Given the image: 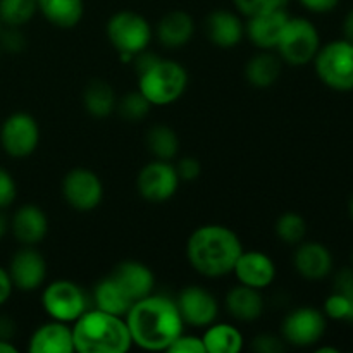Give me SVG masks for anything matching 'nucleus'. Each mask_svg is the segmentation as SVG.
I'll return each mask as SVG.
<instances>
[{
    "mask_svg": "<svg viewBox=\"0 0 353 353\" xmlns=\"http://www.w3.org/2000/svg\"><path fill=\"white\" fill-rule=\"evenodd\" d=\"M283 61L272 52H259L245 65V78L255 88H269L281 74Z\"/></svg>",
    "mask_w": 353,
    "mask_h": 353,
    "instance_id": "393cba45",
    "label": "nucleus"
},
{
    "mask_svg": "<svg viewBox=\"0 0 353 353\" xmlns=\"http://www.w3.org/2000/svg\"><path fill=\"white\" fill-rule=\"evenodd\" d=\"M7 271L14 288L21 292H34L47 278V262L40 252L23 245V248L12 255Z\"/></svg>",
    "mask_w": 353,
    "mask_h": 353,
    "instance_id": "4468645a",
    "label": "nucleus"
},
{
    "mask_svg": "<svg viewBox=\"0 0 353 353\" xmlns=\"http://www.w3.org/2000/svg\"><path fill=\"white\" fill-rule=\"evenodd\" d=\"M321 48V37L312 21L290 16L276 50L283 62L290 65H305L314 61Z\"/></svg>",
    "mask_w": 353,
    "mask_h": 353,
    "instance_id": "423d86ee",
    "label": "nucleus"
},
{
    "mask_svg": "<svg viewBox=\"0 0 353 353\" xmlns=\"http://www.w3.org/2000/svg\"><path fill=\"white\" fill-rule=\"evenodd\" d=\"M179 176L169 161H152L141 168L137 178V188L141 199L150 203H164L176 195Z\"/></svg>",
    "mask_w": 353,
    "mask_h": 353,
    "instance_id": "9b49d317",
    "label": "nucleus"
},
{
    "mask_svg": "<svg viewBox=\"0 0 353 353\" xmlns=\"http://www.w3.org/2000/svg\"><path fill=\"white\" fill-rule=\"evenodd\" d=\"M37 10V0H0V21L7 28L24 26L33 19Z\"/></svg>",
    "mask_w": 353,
    "mask_h": 353,
    "instance_id": "c756f323",
    "label": "nucleus"
},
{
    "mask_svg": "<svg viewBox=\"0 0 353 353\" xmlns=\"http://www.w3.org/2000/svg\"><path fill=\"white\" fill-rule=\"evenodd\" d=\"M333 292L347 296V299H350L353 302V268H345L336 272V276H334Z\"/></svg>",
    "mask_w": 353,
    "mask_h": 353,
    "instance_id": "ea45409f",
    "label": "nucleus"
},
{
    "mask_svg": "<svg viewBox=\"0 0 353 353\" xmlns=\"http://www.w3.org/2000/svg\"><path fill=\"white\" fill-rule=\"evenodd\" d=\"M150 107L152 103L145 99V95L140 90H137V92H128L116 103V109L119 112V116L124 121H130V123H138V121L145 119V116L150 112Z\"/></svg>",
    "mask_w": 353,
    "mask_h": 353,
    "instance_id": "2f4dec72",
    "label": "nucleus"
},
{
    "mask_svg": "<svg viewBox=\"0 0 353 353\" xmlns=\"http://www.w3.org/2000/svg\"><path fill=\"white\" fill-rule=\"evenodd\" d=\"M168 352L171 353H207L203 340L199 336H193V334H179L174 341L171 343V347L168 348Z\"/></svg>",
    "mask_w": 353,
    "mask_h": 353,
    "instance_id": "f704fd0d",
    "label": "nucleus"
},
{
    "mask_svg": "<svg viewBox=\"0 0 353 353\" xmlns=\"http://www.w3.org/2000/svg\"><path fill=\"white\" fill-rule=\"evenodd\" d=\"M343 37H345V40H348L350 43H353V9H350V12L345 16Z\"/></svg>",
    "mask_w": 353,
    "mask_h": 353,
    "instance_id": "c03bdc74",
    "label": "nucleus"
},
{
    "mask_svg": "<svg viewBox=\"0 0 353 353\" xmlns=\"http://www.w3.org/2000/svg\"><path fill=\"white\" fill-rule=\"evenodd\" d=\"M352 268H353V254H352Z\"/></svg>",
    "mask_w": 353,
    "mask_h": 353,
    "instance_id": "3c124183",
    "label": "nucleus"
},
{
    "mask_svg": "<svg viewBox=\"0 0 353 353\" xmlns=\"http://www.w3.org/2000/svg\"><path fill=\"white\" fill-rule=\"evenodd\" d=\"M40 143V126L28 112H14L0 126V145L9 157L24 159Z\"/></svg>",
    "mask_w": 353,
    "mask_h": 353,
    "instance_id": "1a4fd4ad",
    "label": "nucleus"
},
{
    "mask_svg": "<svg viewBox=\"0 0 353 353\" xmlns=\"http://www.w3.org/2000/svg\"><path fill=\"white\" fill-rule=\"evenodd\" d=\"M185 324L193 327H207L219 316L217 299L202 286H186L174 300Z\"/></svg>",
    "mask_w": 353,
    "mask_h": 353,
    "instance_id": "ddd939ff",
    "label": "nucleus"
},
{
    "mask_svg": "<svg viewBox=\"0 0 353 353\" xmlns=\"http://www.w3.org/2000/svg\"><path fill=\"white\" fill-rule=\"evenodd\" d=\"M193 33H195V21L192 14L181 9L165 12L155 28V37L165 48L185 47L193 38Z\"/></svg>",
    "mask_w": 353,
    "mask_h": 353,
    "instance_id": "4be33fe9",
    "label": "nucleus"
},
{
    "mask_svg": "<svg viewBox=\"0 0 353 353\" xmlns=\"http://www.w3.org/2000/svg\"><path fill=\"white\" fill-rule=\"evenodd\" d=\"M114 279L119 283L121 288L124 290L128 296L133 302L145 299L154 292L155 286V276L148 265L141 264L137 261H124L114 268L110 272Z\"/></svg>",
    "mask_w": 353,
    "mask_h": 353,
    "instance_id": "412c9836",
    "label": "nucleus"
},
{
    "mask_svg": "<svg viewBox=\"0 0 353 353\" xmlns=\"http://www.w3.org/2000/svg\"><path fill=\"white\" fill-rule=\"evenodd\" d=\"M324 316L334 321H347L353 316V302L347 296L333 292L324 302Z\"/></svg>",
    "mask_w": 353,
    "mask_h": 353,
    "instance_id": "473e14b6",
    "label": "nucleus"
},
{
    "mask_svg": "<svg viewBox=\"0 0 353 353\" xmlns=\"http://www.w3.org/2000/svg\"><path fill=\"white\" fill-rule=\"evenodd\" d=\"M205 34L210 43L221 48H233L243 40L245 24L236 12L214 9L205 17Z\"/></svg>",
    "mask_w": 353,
    "mask_h": 353,
    "instance_id": "a211bd4d",
    "label": "nucleus"
},
{
    "mask_svg": "<svg viewBox=\"0 0 353 353\" xmlns=\"http://www.w3.org/2000/svg\"><path fill=\"white\" fill-rule=\"evenodd\" d=\"M7 228H9V226H7V219L2 216V214H0V240H2V238L6 236Z\"/></svg>",
    "mask_w": 353,
    "mask_h": 353,
    "instance_id": "49530a36",
    "label": "nucleus"
},
{
    "mask_svg": "<svg viewBox=\"0 0 353 353\" xmlns=\"http://www.w3.org/2000/svg\"><path fill=\"white\" fill-rule=\"evenodd\" d=\"M12 290H14V285L12 281H10L9 271L0 268V307H2L3 303H7V300H9L10 295H12Z\"/></svg>",
    "mask_w": 353,
    "mask_h": 353,
    "instance_id": "79ce46f5",
    "label": "nucleus"
},
{
    "mask_svg": "<svg viewBox=\"0 0 353 353\" xmlns=\"http://www.w3.org/2000/svg\"><path fill=\"white\" fill-rule=\"evenodd\" d=\"M41 307L50 319L69 324L88 310V299L76 283L69 279H55L45 286L41 293Z\"/></svg>",
    "mask_w": 353,
    "mask_h": 353,
    "instance_id": "6e6552de",
    "label": "nucleus"
},
{
    "mask_svg": "<svg viewBox=\"0 0 353 353\" xmlns=\"http://www.w3.org/2000/svg\"><path fill=\"white\" fill-rule=\"evenodd\" d=\"M37 2L41 16L62 30L78 26L85 14V0H37Z\"/></svg>",
    "mask_w": 353,
    "mask_h": 353,
    "instance_id": "b1692460",
    "label": "nucleus"
},
{
    "mask_svg": "<svg viewBox=\"0 0 353 353\" xmlns=\"http://www.w3.org/2000/svg\"><path fill=\"white\" fill-rule=\"evenodd\" d=\"M105 33L110 45L119 54L137 55L152 41L150 23L134 10H119L112 14L107 21Z\"/></svg>",
    "mask_w": 353,
    "mask_h": 353,
    "instance_id": "0eeeda50",
    "label": "nucleus"
},
{
    "mask_svg": "<svg viewBox=\"0 0 353 353\" xmlns=\"http://www.w3.org/2000/svg\"><path fill=\"white\" fill-rule=\"evenodd\" d=\"M243 247L236 233L221 224L196 228L186 241L190 265L205 278H223L233 272Z\"/></svg>",
    "mask_w": 353,
    "mask_h": 353,
    "instance_id": "f03ea898",
    "label": "nucleus"
},
{
    "mask_svg": "<svg viewBox=\"0 0 353 353\" xmlns=\"http://www.w3.org/2000/svg\"><path fill=\"white\" fill-rule=\"evenodd\" d=\"M224 303H226L228 314L241 323L257 321L264 312V299L261 295V290L250 288L241 283L226 293Z\"/></svg>",
    "mask_w": 353,
    "mask_h": 353,
    "instance_id": "5701e85b",
    "label": "nucleus"
},
{
    "mask_svg": "<svg viewBox=\"0 0 353 353\" xmlns=\"http://www.w3.org/2000/svg\"><path fill=\"white\" fill-rule=\"evenodd\" d=\"M10 231L21 245L34 247L43 240L48 231L47 214L33 203L21 205L10 221Z\"/></svg>",
    "mask_w": 353,
    "mask_h": 353,
    "instance_id": "aec40b11",
    "label": "nucleus"
},
{
    "mask_svg": "<svg viewBox=\"0 0 353 353\" xmlns=\"http://www.w3.org/2000/svg\"><path fill=\"white\" fill-rule=\"evenodd\" d=\"M316 352L317 353H338L340 350L334 347H319V348H316Z\"/></svg>",
    "mask_w": 353,
    "mask_h": 353,
    "instance_id": "de8ad7c7",
    "label": "nucleus"
},
{
    "mask_svg": "<svg viewBox=\"0 0 353 353\" xmlns=\"http://www.w3.org/2000/svg\"><path fill=\"white\" fill-rule=\"evenodd\" d=\"M2 31H3V24H2V21H0V34H2Z\"/></svg>",
    "mask_w": 353,
    "mask_h": 353,
    "instance_id": "8fccbe9b",
    "label": "nucleus"
},
{
    "mask_svg": "<svg viewBox=\"0 0 353 353\" xmlns=\"http://www.w3.org/2000/svg\"><path fill=\"white\" fill-rule=\"evenodd\" d=\"M233 272L241 285H247L255 290H264L274 281L276 264L264 252L248 250L241 252Z\"/></svg>",
    "mask_w": 353,
    "mask_h": 353,
    "instance_id": "dca6fc26",
    "label": "nucleus"
},
{
    "mask_svg": "<svg viewBox=\"0 0 353 353\" xmlns=\"http://www.w3.org/2000/svg\"><path fill=\"white\" fill-rule=\"evenodd\" d=\"M116 103L117 97L114 88L100 78L92 79L83 92V105L86 112L97 119L110 116L116 110Z\"/></svg>",
    "mask_w": 353,
    "mask_h": 353,
    "instance_id": "bb28decb",
    "label": "nucleus"
},
{
    "mask_svg": "<svg viewBox=\"0 0 353 353\" xmlns=\"http://www.w3.org/2000/svg\"><path fill=\"white\" fill-rule=\"evenodd\" d=\"M28 350L31 353H72L74 352L72 326L54 319L41 324L31 334Z\"/></svg>",
    "mask_w": 353,
    "mask_h": 353,
    "instance_id": "6ab92c4d",
    "label": "nucleus"
},
{
    "mask_svg": "<svg viewBox=\"0 0 353 353\" xmlns=\"http://www.w3.org/2000/svg\"><path fill=\"white\" fill-rule=\"evenodd\" d=\"M124 321L133 345L150 352L168 350L185 326L174 300L152 293L137 300L126 312Z\"/></svg>",
    "mask_w": 353,
    "mask_h": 353,
    "instance_id": "f257e3e1",
    "label": "nucleus"
},
{
    "mask_svg": "<svg viewBox=\"0 0 353 353\" xmlns=\"http://www.w3.org/2000/svg\"><path fill=\"white\" fill-rule=\"evenodd\" d=\"M62 196L74 210L88 212L103 199V185L97 172L86 168L71 169L62 179Z\"/></svg>",
    "mask_w": 353,
    "mask_h": 353,
    "instance_id": "f8f14e48",
    "label": "nucleus"
},
{
    "mask_svg": "<svg viewBox=\"0 0 353 353\" xmlns=\"http://www.w3.org/2000/svg\"><path fill=\"white\" fill-rule=\"evenodd\" d=\"M0 353H17V347L9 340H0Z\"/></svg>",
    "mask_w": 353,
    "mask_h": 353,
    "instance_id": "a18cd8bd",
    "label": "nucleus"
},
{
    "mask_svg": "<svg viewBox=\"0 0 353 353\" xmlns=\"http://www.w3.org/2000/svg\"><path fill=\"white\" fill-rule=\"evenodd\" d=\"M17 196V186L12 174L7 169L0 168V210L14 203Z\"/></svg>",
    "mask_w": 353,
    "mask_h": 353,
    "instance_id": "c9c22d12",
    "label": "nucleus"
},
{
    "mask_svg": "<svg viewBox=\"0 0 353 353\" xmlns=\"http://www.w3.org/2000/svg\"><path fill=\"white\" fill-rule=\"evenodd\" d=\"M207 353H238L243 348V334L226 323H212L202 336Z\"/></svg>",
    "mask_w": 353,
    "mask_h": 353,
    "instance_id": "cd10ccee",
    "label": "nucleus"
},
{
    "mask_svg": "<svg viewBox=\"0 0 353 353\" xmlns=\"http://www.w3.org/2000/svg\"><path fill=\"white\" fill-rule=\"evenodd\" d=\"M276 234L283 243L299 245L307 234V223L299 212H285L276 223Z\"/></svg>",
    "mask_w": 353,
    "mask_h": 353,
    "instance_id": "7c9ffc66",
    "label": "nucleus"
},
{
    "mask_svg": "<svg viewBox=\"0 0 353 353\" xmlns=\"http://www.w3.org/2000/svg\"><path fill=\"white\" fill-rule=\"evenodd\" d=\"M317 78L334 92L353 90V43L334 40L319 48L314 57Z\"/></svg>",
    "mask_w": 353,
    "mask_h": 353,
    "instance_id": "39448f33",
    "label": "nucleus"
},
{
    "mask_svg": "<svg viewBox=\"0 0 353 353\" xmlns=\"http://www.w3.org/2000/svg\"><path fill=\"white\" fill-rule=\"evenodd\" d=\"M252 350L259 353H281L286 350V343L283 338L274 334H259L252 340Z\"/></svg>",
    "mask_w": 353,
    "mask_h": 353,
    "instance_id": "e433bc0d",
    "label": "nucleus"
},
{
    "mask_svg": "<svg viewBox=\"0 0 353 353\" xmlns=\"http://www.w3.org/2000/svg\"><path fill=\"white\" fill-rule=\"evenodd\" d=\"M233 2L238 12L247 19L257 14L269 12V10L285 9L288 6V0H233Z\"/></svg>",
    "mask_w": 353,
    "mask_h": 353,
    "instance_id": "72a5a7b5",
    "label": "nucleus"
},
{
    "mask_svg": "<svg viewBox=\"0 0 353 353\" xmlns=\"http://www.w3.org/2000/svg\"><path fill=\"white\" fill-rule=\"evenodd\" d=\"M188 72L178 61L159 59L147 71L138 74V90L152 105H169L185 93Z\"/></svg>",
    "mask_w": 353,
    "mask_h": 353,
    "instance_id": "20e7f679",
    "label": "nucleus"
},
{
    "mask_svg": "<svg viewBox=\"0 0 353 353\" xmlns=\"http://www.w3.org/2000/svg\"><path fill=\"white\" fill-rule=\"evenodd\" d=\"M14 333H16V326L9 317L0 316V340H12Z\"/></svg>",
    "mask_w": 353,
    "mask_h": 353,
    "instance_id": "37998d69",
    "label": "nucleus"
},
{
    "mask_svg": "<svg viewBox=\"0 0 353 353\" xmlns=\"http://www.w3.org/2000/svg\"><path fill=\"white\" fill-rule=\"evenodd\" d=\"M348 210H350V217H352V221H353V196L350 199V205H348Z\"/></svg>",
    "mask_w": 353,
    "mask_h": 353,
    "instance_id": "09e8293b",
    "label": "nucleus"
},
{
    "mask_svg": "<svg viewBox=\"0 0 353 353\" xmlns=\"http://www.w3.org/2000/svg\"><path fill=\"white\" fill-rule=\"evenodd\" d=\"M290 19V14L285 9L269 10V12L257 14L247 19L245 24V33L248 40L261 50H272L278 45L279 37L285 30L286 23Z\"/></svg>",
    "mask_w": 353,
    "mask_h": 353,
    "instance_id": "2eb2a0df",
    "label": "nucleus"
},
{
    "mask_svg": "<svg viewBox=\"0 0 353 353\" xmlns=\"http://www.w3.org/2000/svg\"><path fill=\"white\" fill-rule=\"evenodd\" d=\"M352 321H353V316H352Z\"/></svg>",
    "mask_w": 353,
    "mask_h": 353,
    "instance_id": "603ef678",
    "label": "nucleus"
},
{
    "mask_svg": "<svg viewBox=\"0 0 353 353\" xmlns=\"http://www.w3.org/2000/svg\"><path fill=\"white\" fill-rule=\"evenodd\" d=\"M326 316L314 307H300L283 319L281 338L293 347H314L326 333Z\"/></svg>",
    "mask_w": 353,
    "mask_h": 353,
    "instance_id": "9d476101",
    "label": "nucleus"
},
{
    "mask_svg": "<svg viewBox=\"0 0 353 353\" xmlns=\"http://www.w3.org/2000/svg\"><path fill=\"white\" fill-rule=\"evenodd\" d=\"M148 152L157 161H172L179 152V138L172 128L165 124H154L145 134Z\"/></svg>",
    "mask_w": 353,
    "mask_h": 353,
    "instance_id": "c85d7f7f",
    "label": "nucleus"
},
{
    "mask_svg": "<svg viewBox=\"0 0 353 353\" xmlns=\"http://www.w3.org/2000/svg\"><path fill=\"white\" fill-rule=\"evenodd\" d=\"M174 168L179 179H183V181H193V179L199 178L200 172H202V164H200L199 159L195 157H183Z\"/></svg>",
    "mask_w": 353,
    "mask_h": 353,
    "instance_id": "58836bf2",
    "label": "nucleus"
},
{
    "mask_svg": "<svg viewBox=\"0 0 353 353\" xmlns=\"http://www.w3.org/2000/svg\"><path fill=\"white\" fill-rule=\"evenodd\" d=\"M74 352L79 353H126L133 347L124 317L88 309L72 323Z\"/></svg>",
    "mask_w": 353,
    "mask_h": 353,
    "instance_id": "7ed1b4c3",
    "label": "nucleus"
},
{
    "mask_svg": "<svg viewBox=\"0 0 353 353\" xmlns=\"http://www.w3.org/2000/svg\"><path fill=\"white\" fill-rule=\"evenodd\" d=\"M93 302H95L97 309L121 317L126 316L130 307L134 303L112 276H107L97 283L93 288Z\"/></svg>",
    "mask_w": 353,
    "mask_h": 353,
    "instance_id": "a878e982",
    "label": "nucleus"
},
{
    "mask_svg": "<svg viewBox=\"0 0 353 353\" xmlns=\"http://www.w3.org/2000/svg\"><path fill=\"white\" fill-rule=\"evenodd\" d=\"M300 3L314 14H327L336 9L340 0H300Z\"/></svg>",
    "mask_w": 353,
    "mask_h": 353,
    "instance_id": "a19ab883",
    "label": "nucleus"
},
{
    "mask_svg": "<svg viewBox=\"0 0 353 353\" xmlns=\"http://www.w3.org/2000/svg\"><path fill=\"white\" fill-rule=\"evenodd\" d=\"M288 2H290V0H288Z\"/></svg>",
    "mask_w": 353,
    "mask_h": 353,
    "instance_id": "864d4df0",
    "label": "nucleus"
},
{
    "mask_svg": "<svg viewBox=\"0 0 353 353\" xmlns=\"http://www.w3.org/2000/svg\"><path fill=\"white\" fill-rule=\"evenodd\" d=\"M0 43H2L3 50L12 52V54H17V52L24 50V47H26V40H24L19 28H7V30H3L2 34H0Z\"/></svg>",
    "mask_w": 353,
    "mask_h": 353,
    "instance_id": "4c0bfd02",
    "label": "nucleus"
},
{
    "mask_svg": "<svg viewBox=\"0 0 353 353\" xmlns=\"http://www.w3.org/2000/svg\"><path fill=\"white\" fill-rule=\"evenodd\" d=\"M295 271L309 281L327 278L333 271V255L319 241H300L293 257Z\"/></svg>",
    "mask_w": 353,
    "mask_h": 353,
    "instance_id": "f3484780",
    "label": "nucleus"
}]
</instances>
